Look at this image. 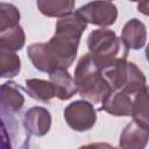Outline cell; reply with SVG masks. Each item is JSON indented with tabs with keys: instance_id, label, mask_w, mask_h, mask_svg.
I'll list each match as a JSON object with an SVG mask.
<instances>
[{
	"instance_id": "cell-1",
	"label": "cell",
	"mask_w": 149,
	"mask_h": 149,
	"mask_svg": "<svg viewBox=\"0 0 149 149\" xmlns=\"http://www.w3.org/2000/svg\"><path fill=\"white\" fill-rule=\"evenodd\" d=\"M79 42L54 35L47 43H33L27 48V55L34 68L47 73L72 65Z\"/></svg>"
},
{
	"instance_id": "cell-2",
	"label": "cell",
	"mask_w": 149,
	"mask_h": 149,
	"mask_svg": "<svg viewBox=\"0 0 149 149\" xmlns=\"http://www.w3.org/2000/svg\"><path fill=\"white\" fill-rule=\"evenodd\" d=\"M73 79L77 86V92L83 99L91 104L102 102L112 92L101 70L95 65L88 52L81 56L78 61Z\"/></svg>"
},
{
	"instance_id": "cell-3",
	"label": "cell",
	"mask_w": 149,
	"mask_h": 149,
	"mask_svg": "<svg viewBox=\"0 0 149 149\" xmlns=\"http://www.w3.org/2000/svg\"><path fill=\"white\" fill-rule=\"evenodd\" d=\"M87 48L95 65L104 70L118 58H127L128 49L123 47L115 31L108 28L94 29L87 36Z\"/></svg>"
},
{
	"instance_id": "cell-4",
	"label": "cell",
	"mask_w": 149,
	"mask_h": 149,
	"mask_svg": "<svg viewBox=\"0 0 149 149\" xmlns=\"http://www.w3.org/2000/svg\"><path fill=\"white\" fill-rule=\"evenodd\" d=\"M0 149H31L30 135L15 113L0 107Z\"/></svg>"
},
{
	"instance_id": "cell-5",
	"label": "cell",
	"mask_w": 149,
	"mask_h": 149,
	"mask_svg": "<svg viewBox=\"0 0 149 149\" xmlns=\"http://www.w3.org/2000/svg\"><path fill=\"white\" fill-rule=\"evenodd\" d=\"M76 13L87 24L106 28L112 26L118 19V8L109 1H92L79 7Z\"/></svg>"
},
{
	"instance_id": "cell-6",
	"label": "cell",
	"mask_w": 149,
	"mask_h": 149,
	"mask_svg": "<svg viewBox=\"0 0 149 149\" xmlns=\"http://www.w3.org/2000/svg\"><path fill=\"white\" fill-rule=\"evenodd\" d=\"M146 87V86H144ZM144 87L126 86L115 91H112L106 99L101 102L100 109L115 116H130L134 100L137 93Z\"/></svg>"
},
{
	"instance_id": "cell-7",
	"label": "cell",
	"mask_w": 149,
	"mask_h": 149,
	"mask_svg": "<svg viewBox=\"0 0 149 149\" xmlns=\"http://www.w3.org/2000/svg\"><path fill=\"white\" fill-rule=\"evenodd\" d=\"M63 115L68 126L76 132H86L97 121V112L93 105L86 100H77L69 104Z\"/></svg>"
},
{
	"instance_id": "cell-8",
	"label": "cell",
	"mask_w": 149,
	"mask_h": 149,
	"mask_svg": "<svg viewBox=\"0 0 149 149\" xmlns=\"http://www.w3.org/2000/svg\"><path fill=\"white\" fill-rule=\"evenodd\" d=\"M22 125L29 135L42 137L47 135L51 127V114L42 106L30 107L23 115Z\"/></svg>"
},
{
	"instance_id": "cell-9",
	"label": "cell",
	"mask_w": 149,
	"mask_h": 149,
	"mask_svg": "<svg viewBox=\"0 0 149 149\" xmlns=\"http://www.w3.org/2000/svg\"><path fill=\"white\" fill-rule=\"evenodd\" d=\"M120 41L126 49H142L147 42V29L144 23L139 19H130L122 28Z\"/></svg>"
},
{
	"instance_id": "cell-10",
	"label": "cell",
	"mask_w": 149,
	"mask_h": 149,
	"mask_svg": "<svg viewBox=\"0 0 149 149\" xmlns=\"http://www.w3.org/2000/svg\"><path fill=\"white\" fill-rule=\"evenodd\" d=\"M87 24L80 19V16L73 12L64 17L58 19L56 22L55 34L56 36L80 42V37L85 31Z\"/></svg>"
},
{
	"instance_id": "cell-11",
	"label": "cell",
	"mask_w": 149,
	"mask_h": 149,
	"mask_svg": "<svg viewBox=\"0 0 149 149\" xmlns=\"http://www.w3.org/2000/svg\"><path fill=\"white\" fill-rule=\"evenodd\" d=\"M148 142V129L135 121L129 122L121 132L119 140L120 149H144Z\"/></svg>"
},
{
	"instance_id": "cell-12",
	"label": "cell",
	"mask_w": 149,
	"mask_h": 149,
	"mask_svg": "<svg viewBox=\"0 0 149 149\" xmlns=\"http://www.w3.org/2000/svg\"><path fill=\"white\" fill-rule=\"evenodd\" d=\"M49 81L54 87L55 97L61 100H68L77 93L74 79L66 69H57L49 73Z\"/></svg>"
},
{
	"instance_id": "cell-13",
	"label": "cell",
	"mask_w": 149,
	"mask_h": 149,
	"mask_svg": "<svg viewBox=\"0 0 149 149\" xmlns=\"http://www.w3.org/2000/svg\"><path fill=\"white\" fill-rule=\"evenodd\" d=\"M24 105L23 88L14 83L6 81L0 85V107L9 112L17 113Z\"/></svg>"
},
{
	"instance_id": "cell-14",
	"label": "cell",
	"mask_w": 149,
	"mask_h": 149,
	"mask_svg": "<svg viewBox=\"0 0 149 149\" xmlns=\"http://www.w3.org/2000/svg\"><path fill=\"white\" fill-rule=\"evenodd\" d=\"M21 70V59L5 41L0 38V78H14Z\"/></svg>"
},
{
	"instance_id": "cell-15",
	"label": "cell",
	"mask_w": 149,
	"mask_h": 149,
	"mask_svg": "<svg viewBox=\"0 0 149 149\" xmlns=\"http://www.w3.org/2000/svg\"><path fill=\"white\" fill-rule=\"evenodd\" d=\"M36 6L45 16L61 19L73 13L76 2L69 0H38Z\"/></svg>"
},
{
	"instance_id": "cell-16",
	"label": "cell",
	"mask_w": 149,
	"mask_h": 149,
	"mask_svg": "<svg viewBox=\"0 0 149 149\" xmlns=\"http://www.w3.org/2000/svg\"><path fill=\"white\" fill-rule=\"evenodd\" d=\"M26 91L31 98L41 101H49L55 97V91L51 83L43 79H37V78L27 79Z\"/></svg>"
},
{
	"instance_id": "cell-17",
	"label": "cell",
	"mask_w": 149,
	"mask_h": 149,
	"mask_svg": "<svg viewBox=\"0 0 149 149\" xmlns=\"http://www.w3.org/2000/svg\"><path fill=\"white\" fill-rule=\"evenodd\" d=\"M133 121H135L141 127L148 129V87L146 86L143 90H141L133 104L132 114Z\"/></svg>"
},
{
	"instance_id": "cell-18",
	"label": "cell",
	"mask_w": 149,
	"mask_h": 149,
	"mask_svg": "<svg viewBox=\"0 0 149 149\" xmlns=\"http://www.w3.org/2000/svg\"><path fill=\"white\" fill-rule=\"evenodd\" d=\"M20 10L13 3L0 2V34L15 27L20 22Z\"/></svg>"
},
{
	"instance_id": "cell-19",
	"label": "cell",
	"mask_w": 149,
	"mask_h": 149,
	"mask_svg": "<svg viewBox=\"0 0 149 149\" xmlns=\"http://www.w3.org/2000/svg\"><path fill=\"white\" fill-rule=\"evenodd\" d=\"M0 38L5 41L13 50L17 51L21 50L26 43V34L20 24L6 30L5 33L0 34Z\"/></svg>"
},
{
	"instance_id": "cell-20",
	"label": "cell",
	"mask_w": 149,
	"mask_h": 149,
	"mask_svg": "<svg viewBox=\"0 0 149 149\" xmlns=\"http://www.w3.org/2000/svg\"><path fill=\"white\" fill-rule=\"evenodd\" d=\"M78 149H120V148H116L106 142H95V143H88V144L81 146Z\"/></svg>"
},
{
	"instance_id": "cell-21",
	"label": "cell",
	"mask_w": 149,
	"mask_h": 149,
	"mask_svg": "<svg viewBox=\"0 0 149 149\" xmlns=\"http://www.w3.org/2000/svg\"><path fill=\"white\" fill-rule=\"evenodd\" d=\"M148 7H149V1H142V2L137 3V10L143 13L144 15H148V13H149Z\"/></svg>"
}]
</instances>
